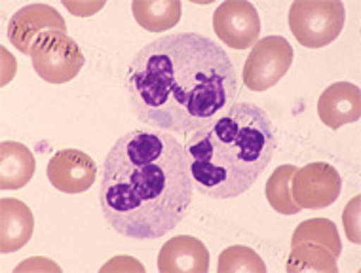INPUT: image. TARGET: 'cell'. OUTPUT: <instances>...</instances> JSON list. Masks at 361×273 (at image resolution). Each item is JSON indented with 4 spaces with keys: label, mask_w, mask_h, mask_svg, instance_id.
<instances>
[{
    "label": "cell",
    "mask_w": 361,
    "mask_h": 273,
    "mask_svg": "<svg viewBox=\"0 0 361 273\" xmlns=\"http://www.w3.org/2000/svg\"><path fill=\"white\" fill-rule=\"evenodd\" d=\"M126 91L143 124L190 135L228 110L240 80L226 50L198 32H175L147 44L133 57Z\"/></svg>",
    "instance_id": "cell-1"
},
{
    "label": "cell",
    "mask_w": 361,
    "mask_h": 273,
    "mask_svg": "<svg viewBox=\"0 0 361 273\" xmlns=\"http://www.w3.org/2000/svg\"><path fill=\"white\" fill-rule=\"evenodd\" d=\"M192 193L187 150L171 133L154 127L130 131L105 155L101 211L122 237H164L185 218Z\"/></svg>",
    "instance_id": "cell-2"
},
{
    "label": "cell",
    "mask_w": 361,
    "mask_h": 273,
    "mask_svg": "<svg viewBox=\"0 0 361 273\" xmlns=\"http://www.w3.org/2000/svg\"><path fill=\"white\" fill-rule=\"evenodd\" d=\"M185 150L200 193L232 199L247 192L278 150L268 112L253 103H234L215 122L194 131Z\"/></svg>",
    "instance_id": "cell-3"
},
{
    "label": "cell",
    "mask_w": 361,
    "mask_h": 273,
    "mask_svg": "<svg viewBox=\"0 0 361 273\" xmlns=\"http://www.w3.org/2000/svg\"><path fill=\"white\" fill-rule=\"evenodd\" d=\"M287 19L297 42L308 50H318L338 38L346 10L341 0H295Z\"/></svg>",
    "instance_id": "cell-4"
},
{
    "label": "cell",
    "mask_w": 361,
    "mask_h": 273,
    "mask_svg": "<svg viewBox=\"0 0 361 273\" xmlns=\"http://www.w3.org/2000/svg\"><path fill=\"white\" fill-rule=\"evenodd\" d=\"M35 72L48 84H67L80 75L86 57L80 46L67 32H44L35 40L31 50Z\"/></svg>",
    "instance_id": "cell-5"
},
{
    "label": "cell",
    "mask_w": 361,
    "mask_h": 273,
    "mask_svg": "<svg viewBox=\"0 0 361 273\" xmlns=\"http://www.w3.org/2000/svg\"><path fill=\"white\" fill-rule=\"evenodd\" d=\"M293 46L283 37H264L251 48L243 65V86L251 91H267L287 75L293 65Z\"/></svg>",
    "instance_id": "cell-6"
},
{
    "label": "cell",
    "mask_w": 361,
    "mask_h": 273,
    "mask_svg": "<svg viewBox=\"0 0 361 273\" xmlns=\"http://www.w3.org/2000/svg\"><path fill=\"white\" fill-rule=\"evenodd\" d=\"M343 190L341 174L331 163L312 162L295 171L291 179L293 201L300 209H325Z\"/></svg>",
    "instance_id": "cell-7"
},
{
    "label": "cell",
    "mask_w": 361,
    "mask_h": 273,
    "mask_svg": "<svg viewBox=\"0 0 361 273\" xmlns=\"http://www.w3.org/2000/svg\"><path fill=\"white\" fill-rule=\"evenodd\" d=\"M213 29L224 46L247 50L259 42L261 18L247 0H226L213 13Z\"/></svg>",
    "instance_id": "cell-8"
},
{
    "label": "cell",
    "mask_w": 361,
    "mask_h": 273,
    "mask_svg": "<svg viewBox=\"0 0 361 273\" xmlns=\"http://www.w3.org/2000/svg\"><path fill=\"white\" fill-rule=\"evenodd\" d=\"M50 31L65 32L67 23L56 8L48 4H29L13 13L8 25V38L21 53H31L32 44L40 34Z\"/></svg>",
    "instance_id": "cell-9"
},
{
    "label": "cell",
    "mask_w": 361,
    "mask_h": 273,
    "mask_svg": "<svg viewBox=\"0 0 361 273\" xmlns=\"http://www.w3.org/2000/svg\"><path fill=\"white\" fill-rule=\"evenodd\" d=\"M48 180L51 186L65 193H82L94 186L97 165L82 150L65 148L51 155L48 162Z\"/></svg>",
    "instance_id": "cell-10"
},
{
    "label": "cell",
    "mask_w": 361,
    "mask_h": 273,
    "mask_svg": "<svg viewBox=\"0 0 361 273\" xmlns=\"http://www.w3.org/2000/svg\"><path fill=\"white\" fill-rule=\"evenodd\" d=\"M318 116L329 129L354 124L361 116L360 87L350 82L331 84L318 99Z\"/></svg>",
    "instance_id": "cell-11"
},
{
    "label": "cell",
    "mask_w": 361,
    "mask_h": 273,
    "mask_svg": "<svg viewBox=\"0 0 361 273\" xmlns=\"http://www.w3.org/2000/svg\"><path fill=\"white\" fill-rule=\"evenodd\" d=\"M158 269L162 273H206L209 269V253L196 237L175 236L160 248Z\"/></svg>",
    "instance_id": "cell-12"
},
{
    "label": "cell",
    "mask_w": 361,
    "mask_h": 273,
    "mask_svg": "<svg viewBox=\"0 0 361 273\" xmlns=\"http://www.w3.org/2000/svg\"><path fill=\"white\" fill-rule=\"evenodd\" d=\"M35 217L31 207L21 199H0V253H16L31 241Z\"/></svg>",
    "instance_id": "cell-13"
},
{
    "label": "cell",
    "mask_w": 361,
    "mask_h": 273,
    "mask_svg": "<svg viewBox=\"0 0 361 273\" xmlns=\"http://www.w3.org/2000/svg\"><path fill=\"white\" fill-rule=\"evenodd\" d=\"M35 155L25 144L4 141L0 144V188L19 190L29 184L35 174Z\"/></svg>",
    "instance_id": "cell-14"
},
{
    "label": "cell",
    "mask_w": 361,
    "mask_h": 273,
    "mask_svg": "<svg viewBox=\"0 0 361 273\" xmlns=\"http://www.w3.org/2000/svg\"><path fill=\"white\" fill-rule=\"evenodd\" d=\"M131 13L145 31L164 32L179 23L183 4L179 0H133Z\"/></svg>",
    "instance_id": "cell-15"
},
{
    "label": "cell",
    "mask_w": 361,
    "mask_h": 273,
    "mask_svg": "<svg viewBox=\"0 0 361 273\" xmlns=\"http://www.w3.org/2000/svg\"><path fill=\"white\" fill-rule=\"evenodd\" d=\"M287 273L314 272V273H336V256L329 253L325 247L312 245V243H300L291 247V253L287 256L286 264Z\"/></svg>",
    "instance_id": "cell-16"
},
{
    "label": "cell",
    "mask_w": 361,
    "mask_h": 273,
    "mask_svg": "<svg viewBox=\"0 0 361 273\" xmlns=\"http://www.w3.org/2000/svg\"><path fill=\"white\" fill-rule=\"evenodd\" d=\"M300 243H312V245L325 247L336 258L343 253L338 230H336L335 222L329 218H310V220L300 222L293 231L291 247L300 245Z\"/></svg>",
    "instance_id": "cell-17"
},
{
    "label": "cell",
    "mask_w": 361,
    "mask_h": 273,
    "mask_svg": "<svg viewBox=\"0 0 361 273\" xmlns=\"http://www.w3.org/2000/svg\"><path fill=\"white\" fill-rule=\"evenodd\" d=\"M297 169L299 167L291 165V163L276 167L270 174V179H268L267 188H264L268 205L280 215H297V212H300V207L293 201L291 196V179Z\"/></svg>",
    "instance_id": "cell-18"
},
{
    "label": "cell",
    "mask_w": 361,
    "mask_h": 273,
    "mask_svg": "<svg viewBox=\"0 0 361 273\" xmlns=\"http://www.w3.org/2000/svg\"><path fill=\"white\" fill-rule=\"evenodd\" d=\"M219 273H267V264L257 250L245 245H232L219 255Z\"/></svg>",
    "instance_id": "cell-19"
},
{
    "label": "cell",
    "mask_w": 361,
    "mask_h": 273,
    "mask_svg": "<svg viewBox=\"0 0 361 273\" xmlns=\"http://www.w3.org/2000/svg\"><path fill=\"white\" fill-rule=\"evenodd\" d=\"M343 224L344 231H346V236H348L350 241L355 243V245H360V196H355V198L344 207Z\"/></svg>",
    "instance_id": "cell-20"
},
{
    "label": "cell",
    "mask_w": 361,
    "mask_h": 273,
    "mask_svg": "<svg viewBox=\"0 0 361 273\" xmlns=\"http://www.w3.org/2000/svg\"><path fill=\"white\" fill-rule=\"evenodd\" d=\"M109 272H137L145 273V266L135 258L131 256H114L111 262H106L105 266L101 267V273H109Z\"/></svg>",
    "instance_id": "cell-21"
},
{
    "label": "cell",
    "mask_w": 361,
    "mask_h": 273,
    "mask_svg": "<svg viewBox=\"0 0 361 273\" xmlns=\"http://www.w3.org/2000/svg\"><path fill=\"white\" fill-rule=\"evenodd\" d=\"M16 273L21 272H54V273H61V267L57 266L56 262H51L50 258H42V256H35V258H29V260L21 262L16 269Z\"/></svg>",
    "instance_id": "cell-22"
},
{
    "label": "cell",
    "mask_w": 361,
    "mask_h": 273,
    "mask_svg": "<svg viewBox=\"0 0 361 273\" xmlns=\"http://www.w3.org/2000/svg\"><path fill=\"white\" fill-rule=\"evenodd\" d=\"M63 6L76 18H92V15L99 12L101 8H105V2L103 0H97V2H94V0H90V2H69V0H65Z\"/></svg>",
    "instance_id": "cell-23"
}]
</instances>
